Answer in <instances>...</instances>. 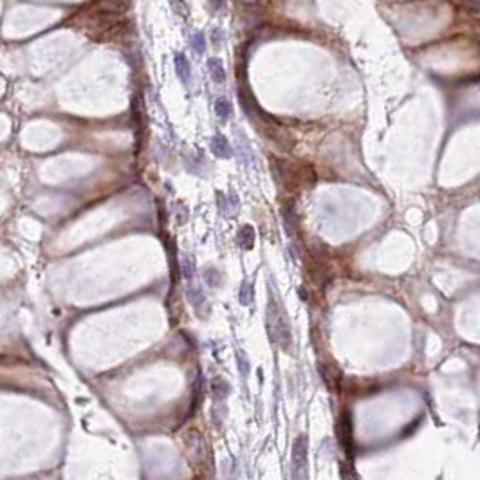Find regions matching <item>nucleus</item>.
I'll use <instances>...</instances> for the list:
<instances>
[{
	"label": "nucleus",
	"instance_id": "1",
	"mask_svg": "<svg viewBox=\"0 0 480 480\" xmlns=\"http://www.w3.org/2000/svg\"><path fill=\"white\" fill-rule=\"evenodd\" d=\"M266 327L267 334L273 343H276L280 349L291 350V341H292V334H291V325L287 313L284 309V303L280 296L273 289H269V303H267L266 311Z\"/></svg>",
	"mask_w": 480,
	"mask_h": 480
},
{
	"label": "nucleus",
	"instance_id": "2",
	"mask_svg": "<svg viewBox=\"0 0 480 480\" xmlns=\"http://www.w3.org/2000/svg\"><path fill=\"white\" fill-rule=\"evenodd\" d=\"M307 453H309V442H307V435H298V439L294 440L292 444V455H291V466H292V479H307V468H309V460H307Z\"/></svg>",
	"mask_w": 480,
	"mask_h": 480
},
{
	"label": "nucleus",
	"instance_id": "3",
	"mask_svg": "<svg viewBox=\"0 0 480 480\" xmlns=\"http://www.w3.org/2000/svg\"><path fill=\"white\" fill-rule=\"evenodd\" d=\"M336 435H338L341 448L347 453H350L352 451V419H350L349 412H341L339 414L338 422H336Z\"/></svg>",
	"mask_w": 480,
	"mask_h": 480
},
{
	"label": "nucleus",
	"instance_id": "4",
	"mask_svg": "<svg viewBox=\"0 0 480 480\" xmlns=\"http://www.w3.org/2000/svg\"><path fill=\"white\" fill-rule=\"evenodd\" d=\"M173 65H175V72H177V78L184 85H188L191 80V65L188 58L184 56V53H175L173 54Z\"/></svg>",
	"mask_w": 480,
	"mask_h": 480
},
{
	"label": "nucleus",
	"instance_id": "5",
	"mask_svg": "<svg viewBox=\"0 0 480 480\" xmlns=\"http://www.w3.org/2000/svg\"><path fill=\"white\" fill-rule=\"evenodd\" d=\"M211 150H213V154L217 157H222V159H228V157H231L233 150L230 146V143L226 139L222 134H217V136L211 139Z\"/></svg>",
	"mask_w": 480,
	"mask_h": 480
},
{
	"label": "nucleus",
	"instance_id": "6",
	"mask_svg": "<svg viewBox=\"0 0 480 480\" xmlns=\"http://www.w3.org/2000/svg\"><path fill=\"white\" fill-rule=\"evenodd\" d=\"M208 71L211 74V80L215 83H224L226 82V69L219 58H209L208 60Z\"/></svg>",
	"mask_w": 480,
	"mask_h": 480
},
{
	"label": "nucleus",
	"instance_id": "7",
	"mask_svg": "<svg viewBox=\"0 0 480 480\" xmlns=\"http://www.w3.org/2000/svg\"><path fill=\"white\" fill-rule=\"evenodd\" d=\"M238 244L242 249H251L255 244V230L251 226H244L238 231Z\"/></svg>",
	"mask_w": 480,
	"mask_h": 480
},
{
	"label": "nucleus",
	"instance_id": "8",
	"mask_svg": "<svg viewBox=\"0 0 480 480\" xmlns=\"http://www.w3.org/2000/svg\"><path fill=\"white\" fill-rule=\"evenodd\" d=\"M190 43H191V49H193L197 54H204V53H206V36H204V33H201V31H195V33H191Z\"/></svg>",
	"mask_w": 480,
	"mask_h": 480
},
{
	"label": "nucleus",
	"instance_id": "9",
	"mask_svg": "<svg viewBox=\"0 0 480 480\" xmlns=\"http://www.w3.org/2000/svg\"><path fill=\"white\" fill-rule=\"evenodd\" d=\"M215 112H217V116L220 119H228L233 112L231 103L226 100V98H219V100L215 101Z\"/></svg>",
	"mask_w": 480,
	"mask_h": 480
},
{
	"label": "nucleus",
	"instance_id": "10",
	"mask_svg": "<svg viewBox=\"0 0 480 480\" xmlns=\"http://www.w3.org/2000/svg\"><path fill=\"white\" fill-rule=\"evenodd\" d=\"M211 388H213L215 399H219V401L226 399V397H228V394H230V385H228V383H226L222 377H217V379H213V385H211Z\"/></svg>",
	"mask_w": 480,
	"mask_h": 480
},
{
	"label": "nucleus",
	"instance_id": "11",
	"mask_svg": "<svg viewBox=\"0 0 480 480\" xmlns=\"http://www.w3.org/2000/svg\"><path fill=\"white\" fill-rule=\"evenodd\" d=\"M251 300H253V289H251V284H249V282H244L242 289H240V303L249 305Z\"/></svg>",
	"mask_w": 480,
	"mask_h": 480
},
{
	"label": "nucleus",
	"instance_id": "12",
	"mask_svg": "<svg viewBox=\"0 0 480 480\" xmlns=\"http://www.w3.org/2000/svg\"><path fill=\"white\" fill-rule=\"evenodd\" d=\"M204 276H206L208 284L211 285V287H217V285H220V274L217 273L215 269H206Z\"/></svg>",
	"mask_w": 480,
	"mask_h": 480
},
{
	"label": "nucleus",
	"instance_id": "13",
	"mask_svg": "<svg viewBox=\"0 0 480 480\" xmlns=\"http://www.w3.org/2000/svg\"><path fill=\"white\" fill-rule=\"evenodd\" d=\"M237 361H238V365H240V372L246 376V374L249 372V361H248V357L244 356V352L242 350H238V354H237Z\"/></svg>",
	"mask_w": 480,
	"mask_h": 480
},
{
	"label": "nucleus",
	"instance_id": "14",
	"mask_svg": "<svg viewBox=\"0 0 480 480\" xmlns=\"http://www.w3.org/2000/svg\"><path fill=\"white\" fill-rule=\"evenodd\" d=\"M211 40H213V43L217 47L222 45V42H224V33H222L220 27H213V29H211Z\"/></svg>",
	"mask_w": 480,
	"mask_h": 480
},
{
	"label": "nucleus",
	"instance_id": "15",
	"mask_svg": "<svg viewBox=\"0 0 480 480\" xmlns=\"http://www.w3.org/2000/svg\"><path fill=\"white\" fill-rule=\"evenodd\" d=\"M208 4H209V9H211V11L219 13L226 7V0H208Z\"/></svg>",
	"mask_w": 480,
	"mask_h": 480
},
{
	"label": "nucleus",
	"instance_id": "16",
	"mask_svg": "<svg viewBox=\"0 0 480 480\" xmlns=\"http://www.w3.org/2000/svg\"><path fill=\"white\" fill-rule=\"evenodd\" d=\"M183 273L188 280L193 276V264H191V260H186V258L183 260Z\"/></svg>",
	"mask_w": 480,
	"mask_h": 480
}]
</instances>
